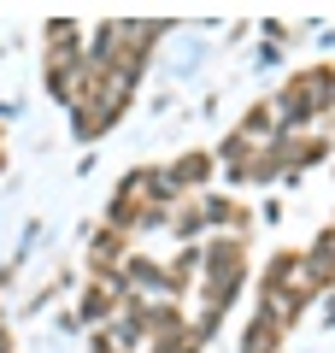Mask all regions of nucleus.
<instances>
[{
  "instance_id": "nucleus-1",
  "label": "nucleus",
  "mask_w": 335,
  "mask_h": 353,
  "mask_svg": "<svg viewBox=\"0 0 335 353\" xmlns=\"http://www.w3.org/2000/svg\"><path fill=\"white\" fill-rule=\"evenodd\" d=\"M165 36V24H94L83 41V59L71 65L53 94L71 106V124L83 141L106 136L118 118L130 112V94L141 83V65H148V48Z\"/></svg>"
},
{
  "instance_id": "nucleus-2",
  "label": "nucleus",
  "mask_w": 335,
  "mask_h": 353,
  "mask_svg": "<svg viewBox=\"0 0 335 353\" xmlns=\"http://www.w3.org/2000/svg\"><path fill=\"white\" fill-rule=\"evenodd\" d=\"M0 165H6V141H0Z\"/></svg>"
}]
</instances>
